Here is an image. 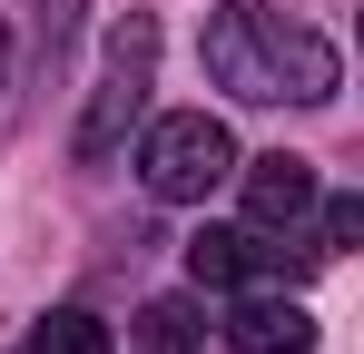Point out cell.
<instances>
[{"label":"cell","mask_w":364,"mask_h":354,"mask_svg":"<svg viewBox=\"0 0 364 354\" xmlns=\"http://www.w3.org/2000/svg\"><path fill=\"white\" fill-rule=\"evenodd\" d=\"M197 59H207V79L237 89V99H296V109H325V99L345 89L335 40L305 30V20H286L276 0H227V10L207 20Z\"/></svg>","instance_id":"6da1fadb"},{"label":"cell","mask_w":364,"mask_h":354,"mask_svg":"<svg viewBox=\"0 0 364 354\" xmlns=\"http://www.w3.org/2000/svg\"><path fill=\"white\" fill-rule=\"evenodd\" d=\"M148 89H158V20L128 10L119 30H109V69H99L89 109H79V128H69V158H79V168H109V158L128 148V128H138V109H148Z\"/></svg>","instance_id":"7a4b0ae2"},{"label":"cell","mask_w":364,"mask_h":354,"mask_svg":"<svg viewBox=\"0 0 364 354\" xmlns=\"http://www.w3.org/2000/svg\"><path fill=\"white\" fill-rule=\"evenodd\" d=\"M237 168V138H227V118L207 109H178L148 128V148H138V177H148V197H168V207H197V197H217Z\"/></svg>","instance_id":"3957f363"},{"label":"cell","mask_w":364,"mask_h":354,"mask_svg":"<svg viewBox=\"0 0 364 354\" xmlns=\"http://www.w3.org/2000/svg\"><path fill=\"white\" fill-rule=\"evenodd\" d=\"M227 335H237L246 354H305V345H315V315H305L296 295H276V286H237Z\"/></svg>","instance_id":"277c9868"},{"label":"cell","mask_w":364,"mask_h":354,"mask_svg":"<svg viewBox=\"0 0 364 354\" xmlns=\"http://www.w3.org/2000/svg\"><path fill=\"white\" fill-rule=\"evenodd\" d=\"M246 217L296 236L305 217H315V168H305V158H286V148H276V158H256V168H246Z\"/></svg>","instance_id":"5b68a950"},{"label":"cell","mask_w":364,"mask_h":354,"mask_svg":"<svg viewBox=\"0 0 364 354\" xmlns=\"http://www.w3.org/2000/svg\"><path fill=\"white\" fill-rule=\"evenodd\" d=\"M20 354H109V325H99L89 305H60V315L30 325V345H20Z\"/></svg>","instance_id":"8992f818"},{"label":"cell","mask_w":364,"mask_h":354,"mask_svg":"<svg viewBox=\"0 0 364 354\" xmlns=\"http://www.w3.org/2000/svg\"><path fill=\"white\" fill-rule=\"evenodd\" d=\"M138 335H148V354H197L207 345V315H197L187 295H158V305L138 315Z\"/></svg>","instance_id":"52a82bcc"},{"label":"cell","mask_w":364,"mask_h":354,"mask_svg":"<svg viewBox=\"0 0 364 354\" xmlns=\"http://www.w3.org/2000/svg\"><path fill=\"white\" fill-rule=\"evenodd\" d=\"M79 10H89V0H40V59H60L69 40H79Z\"/></svg>","instance_id":"ba28073f"},{"label":"cell","mask_w":364,"mask_h":354,"mask_svg":"<svg viewBox=\"0 0 364 354\" xmlns=\"http://www.w3.org/2000/svg\"><path fill=\"white\" fill-rule=\"evenodd\" d=\"M315 207H325V246H315V256H335V246L364 236V197H315Z\"/></svg>","instance_id":"9c48e42d"},{"label":"cell","mask_w":364,"mask_h":354,"mask_svg":"<svg viewBox=\"0 0 364 354\" xmlns=\"http://www.w3.org/2000/svg\"><path fill=\"white\" fill-rule=\"evenodd\" d=\"M0 79H10V30H0Z\"/></svg>","instance_id":"30bf717a"}]
</instances>
